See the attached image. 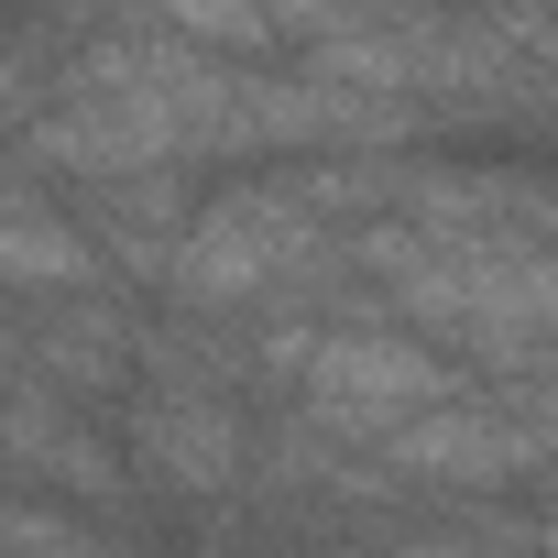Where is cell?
<instances>
[{"mask_svg": "<svg viewBox=\"0 0 558 558\" xmlns=\"http://www.w3.org/2000/svg\"><path fill=\"white\" fill-rule=\"evenodd\" d=\"M110 449H121L132 493L208 514V504H230L252 482V405L219 395V384H197V373H132Z\"/></svg>", "mask_w": 558, "mask_h": 558, "instance_id": "cell-1", "label": "cell"}, {"mask_svg": "<svg viewBox=\"0 0 558 558\" xmlns=\"http://www.w3.org/2000/svg\"><path fill=\"white\" fill-rule=\"evenodd\" d=\"M460 384H471V373H449V362H438V351H416L405 329L318 318V340H307V373H296L286 416H296L307 438H329V449H373V438H395L405 416L449 405Z\"/></svg>", "mask_w": 558, "mask_h": 558, "instance_id": "cell-2", "label": "cell"}, {"mask_svg": "<svg viewBox=\"0 0 558 558\" xmlns=\"http://www.w3.org/2000/svg\"><path fill=\"white\" fill-rule=\"evenodd\" d=\"M0 493H34V504H66V514H121L132 482H121V449L88 405L45 395V384H0Z\"/></svg>", "mask_w": 558, "mask_h": 558, "instance_id": "cell-3", "label": "cell"}, {"mask_svg": "<svg viewBox=\"0 0 558 558\" xmlns=\"http://www.w3.org/2000/svg\"><path fill=\"white\" fill-rule=\"evenodd\" d=\"M132 373H143V307L132 296H56V307H23V384H45V395H66V405H110V395H132Z\"/></svg>", "mask_w": 558, "mask_h": 558, "instance_id": "cell-4", "label": "cell"}, {"mask_svg": "<svg viewBox=\"0 0 558 558\" xmlns=\"http://www.w3.org/2000/svg\"><path fill=\"white\" fill-rule=\"evenodd\" d=\"M110 274H99V252L77 241V219H66V197L45 186V175H23L12 154H0V307H56V296H99Z\"/></svg>", "mask_w": 558, "mask_h": 558, "instance_id": "cell-5", "label": "cell"}, {"mask_svg": "<svg viewBox=\"0 0 558 558\" xmlns=\"http://www.w3.org/2000/svg\"><path fill=\"white\" fill-rule=\"evenodd\" d=\"M0 558H165V547L132 536L121 514H66L34 493H0Z\"/></svg>", "mask_w": 558, "mask_h": 558, "instance_id": "cell-6", "label": "cell"}]
</instances>
